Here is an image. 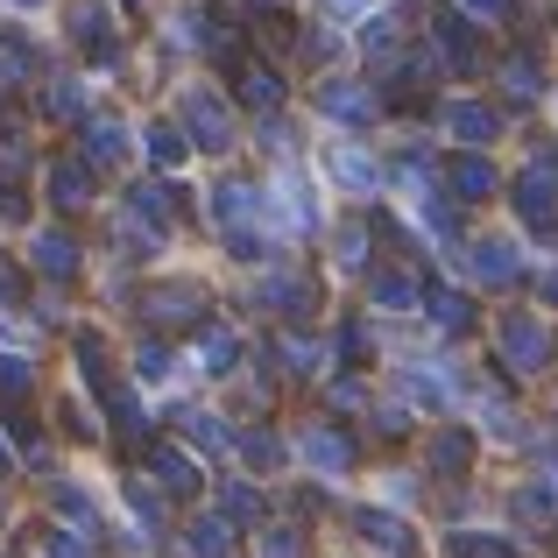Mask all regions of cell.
Here are the masks:
<instances>
[{
	"instance_id": "46",
	"label": "cell",
	"mask_w": 558,
	"mask_h": 558,
	"mask_svg": "<svg viewBox=\"0 0 558 558\" xmlns=\"http://www.w3.org/2000/svg\"><path fill=\"white\" fill-rule=\"evenodd\" d=\"M22 213H28V198H14V191L0 184V219H22Z\"/></svg>"
},
{
	"instance_id": "35",
	"label": "cell",
	"mask_w": 558,
	"mask_h": 558,
	"mask_svg": "<svg viewBox=\"0 0 558 558\" xmlns=\"http://www.w3.org/2000/svg\"><path fill=\"white\" fill-rule=\"evenodd\" d=\"M219 509H227L233 523H255V517H262V495H255V488H241V481H233V488H219Z\"/></svg>"
},
{
	"instance_id": "14",
	"label": "cell",
	"mask_w": 558,
	"mask_h": 558,
	"mask_svg": "<svg viewBox=\"0 0 558 558\" xmlns=\"http://www.w3.org/2000/svg\"><path fill=\"white\" fill-rule=\"evenodd\" d=\"M368 298L381 304V312H410V304H424V290H417V276H410V269H375L368 276Z\"/></svg>"
},
{
	"instance_id": "1",
	"label": "cell",
	"mask_w": 558,
	"mask_h": 558,
	"mask_svg": "<svg viewBox=\"0 0 558 558\" xmlns=\"http://www.w3.org/2000/svg\"><path fill=\"white\" fill-rule=\"evenodd\" d=\"M495 347H502V361H509L517 375H537V368L551 361V332L537 326L531 312H509L502 326H495Z\"/></svg>"
},
{
	"instance_id": "9",
	"label": "cell",
	"mask_w": 558,
	"mask_h": 558,
	"mask_svg": "<svg viewBox=\"0 0 558 558\" xmlns=\"http://www.w3.org/2000/svg\"><path fill=\"white\" fill-rule=\"evenodd\" d=\"M517 205H523V219H531V227H545L551 205H558V163H531V170H523Z\"/></svg>"
},
{
	"instance_id": "33",
	"label": "cell",
	"mask_w": 558,
	"mask_h": 558,
	"mask_svg": "<svg viewBox=\"0 0 558 558\" xmlns=\"http://www.w3.org/2000/svg\"><path fill=\"white\" fill-rule=\"evenodd\" d=\"M502 93H509V99H537V64H531L523 50L502 64Z\"/></svg>"
},
{
	"instance_id": "4",
	"label": "cell",
	"mask_w": 558,
	"mask_h": 558,
	"mask_svg": "<svg viewBox=\"0 0 558 558\" xmlns=\"http://www.w3.org/2000/svg\"><path fill=\"white\" fill-rule=\"evenodd\" d=\"M184 128H191V142L198 149H233V121H227V107H219L213 93H184Z\"/></svg>"
},
{
	"instance_id": "23",
	"label": "cell",
	"mask_w": 558,
	"mask_h": 558,
	"mask_svg": "<svg viewBox=\"0 0 558 558\" xmlns=\"http://www.w3.org/2000/svg\"><path fill=\"white\" fill-rule=\"evenodd\" d=\"M71 36H78L85 50L107 57V50H113V22H107V8H93V0H85V8H71Z\"/></svg>"
},
{
	"instance_id": "36",
	"label": "cell",
	"mask_w": 558,
	"mask_h": 558,
	"mask_svg": "<svg viewBox=\"0 0 558 558\" xmlns=\"http://www.w3.org/2000/svg\"><path fill=\"white\" fill-rule=\"evenodd\" d=\"M241 452H247V466H283V438L276 432H247Z\"/></svg>"
},
{
	"instance_id": "40",
	"label": "cell",
	"mask_w": 558,
	"mask_h": 558,
	"mask_svg": "<svg viewBox=\"0 0 558 558\" xmlns=\"http://www.w3.org/2000/svg\"><path fill=\"white\" fill-rule=\"evenodd\" d=\"M22 71H36V50L28 43H0V78H22Z\"/></svg>"
},
{
	"instance_id": "24",
	"label": "cell",
	"mask_w": 558,
	"mask_h": 558,
	"mask_svg": "<svg viewBox=\"0 0 558 558\" xmlns=\"http://www.w3.org/2000/svg\"><path fill=\"white\" fill-rule=\"evenodd\" d=\"M424 312H432L438 332H466V326H474V304H466L460 290H432V298H424Z\"/></svg>"
},
{
	"instance_id": "29",
	"label": "cell",
	"mask_w": 558,
	"mask_h": 558,
	"mask_svg": "<svg viewBox=\"0 0 558 558\" xmlns=\"http://www.w3.org/2000/svg\"><path fill=\"white\" fill-rule=\"evenodd\" d=\"M178 424H184V438L191 446H205V452H227L233 438H227V424L219 417H205V410H178Z\"/></svg>"
},
{
	"instance_id": "45",
	"label": "cell",
	"mask_w": 558,
	"mask_h": 558,
	"mask_svg": "<svg viewBox=\"0 0 558 558\" xmlns=\"http://www.w3.org/2000/svg\"><path fill=\"white\" fill-rule=\"evenodd\" d=\"M262 558H298V531H269L262 537Z\"/></svg>"
},
{
	"instance_id": "48",
	"label": "cell",
	"mask_w": 558,
	"mask_h": 558,
	"mask_svg": "<svg viewBox=\"0 0 558 558\" xmlns=\"http://www.w3.org/2000/svg\"><path fill=\"white\" fill-rule=\"evenodd\" d=\"M332 14H368V0H326Z\"/></svg>"
},
{
	"instance_id": "34",
	"label": "cell",
	"mask_w": 558,
	"mask_h": 558,
	"mask_svg": "<svg viewBox=\"0 0 558 558\" xmlns=\"http://www.w3.org/2000/svg\"><path fill=\"white\" fill-rule=\"evenodd\" d=\"M50 113L57 121H78L85 113V85L78 78H50Z\"/></svg>"
},
{
	"instance_id": "44",
	"label": "cell",
	"mask_w": 558,
	"mask_h": 558,
	"mask_svg": "<svg viewBox=\"0 0 558 558\" xmlns=\"http://www.w3.org/2000/svg\"><path fill=\"white\" fill-rule=\"evenodd\" d=\"M340 262H347V269H361V262H368V233H361V227L340 233Z\"/></svg>"
},
{
	"instance_id": "28",
	"label": "cell",
	"mask_w": 558,
	"mask_h": 558,
	"mask_svg": "<svg viewBox=\"0 0 558 558\" xmlns=\"http://www.w3.org/2000/svg\"><path fill=\"white\" fill-rule=\"evenodd\" d=\"M36 389V361H22V354H0V403H22V396Z\"/></svg>"
},
{
	"instance_id": "37",
	"label": "cell",
	"mask_w": 558,
	"mask_h": 558,
	"mask_svg": "<svg viewBox=\"0 0 558 558\" xmlns=\"http://www.w3.org/2000/svg\"><path fill=\"white\" fill-rule=\"evenodd\" d=\"M149 156H156L163 170H178V163H184V135H178V128H149Z\"/></svg>"
},
{
	"instance_id": "43",
	"label": "cell",
	"mask_w": 558,
	"mask_h": 558,
	"mask_svg": "<svg viewBox=\"0 0 558 558\" xmlns=\"http://www.w3.org/2000/svg\"><path fill=\"white\" fill-rule=\"evenodd\" d=\"M517 517H523V523H545V517H551V495H545V488H523V495H517Z\"/></svg>"
},
{
	"instance_id": "20",
	"label": "cell",
	"mask_w": 558,
	"mask_h": 558,
	"mask_svg": "<svg viewBox=\"0 0 558 558\" xmlns=\"http://www.w3.org/2000/svg\"><path fill=\"white\" fill-rule=\"evenodd\" d=\"M184 551L191 558H227L233 551V517H198L191 537H184Z\"/></svg>"
},
{
	"instance_id": "7",
	"label": "cell",
	"mask_w": 558,
	"mask_h": 558,
	"mask_svg": "<svg viewBox=\"0 0 558 558\" xmlns=\"http://www.w3.org/2000/svg\"><path fill=\"white\" fill-rule=\"evenodd\" d=\"M446 184H452V198H460V205H481V198H495V163L481 149H466V156H452V163H446Z\"/></svg>"
},
{
	"instance_id": "25",
	"label": "cell",
	"mask_w": 558,
	"mask_h": 558,
	"mask_svg": "<svg viewBox=\"0 0 558 558\" xmlns=\"http://www.w3.org/2000/svg\"><path fill=\"white\" fill-rule=\"evenodd\" d=\"M241 99L255 113H276V107H283V78H276V71H262V64H247L241 71Z\"/></svg>"
},
{
	"instance_id": "42",
	"label": "cell",
	"mask_w": 558,
	"mask_h": 558,
	"mask_svg": "<svg viewBox=\"0 0 558 558\" xmlns=\"http://www.w3.org/2000/svg\"><path fill=\"white\" fill-rule=\"evenodd\" d=\"M57 509H64L71 523H85V531H93V523H99V517H93V502H85L78 488H57Z\"/></svg>"
},
{
	"instance_id": "51",
	"label": "cell",
	"mask_w": 558,
	"mask_h": 558,
	"mask_svg": "<svg viewBox=\"0 0 558 558\" xmlns=\"http://www.w3.org/2000/svg\"><path fill=\"white\" fill-rule=\"evenodd\" d=\"M14 8H43V0H14Z\"/></svg>"
},
{
	"instance_id": "32",
	"label": "cell",
	"mask_w": 558,
	"mask_h": 558,
	"mask_svg": "<svg viewBox=\"0 0 558 558\" xmlns=\"http://www.w3.org/2000/svg\"><path fill=\"white\" fill-rule=\"evenodd\" d=\"M283 368L318 375V368H326V347H318V340H304V332H290V340H283Z\"/></svg>"
},
{
	"instance_id": "26",
	"label": "cell",
	"mask_w": 558,
	"mask_h": 558,
	"mask_svg": "<svg viewBox=\"0 0 558 558\" xmlns=\"http://www.w3.org/2000/svg\"><path fill=\"white\" fill-rule=\"evenodd\" d=\"M128 213H142L149 227H163V219L178 213V191H170V184H135V191H128Z\"/></svg>"
},
{
	"instance_id": "39",
	"label": "cell",
	"mask_w": 558,
	"mask_h": 558,
	"mask_svg": "<svg viewBox=\"0 0 558 558\" xmlns=\"http://www.w3.org/2000/svg\"><path fill=\"white\" fill-rule=\"evenodd\" d=\"M135 375H142V381H163V375H170V347H163V340H149V347L135 354Z\"/></svg>"
},
{
	"instance_id": "6",
	"label": "cell",
	"mask_w": 558,
	"mask_h": 558,
	"mask_svg": "<svg viewBox=\"0 0 558 558\" xmlns=\"http://www.w3.org/2000/svg\"><path fill=\"white\" fill-rule=\"evenodd\" d=\"M326 170H332V184H340V191H375L381 184V163L361 149V142H332V149H326Z\"/></svg>"
},
{
	"instance_id": "38",
	"label": "cell",
	"mask_w": 558,
	"mask_h": 558,
	"mask_svg": "<svg viewBox=\"0 0 558 558\" xmlns=\"http://www.w3.org/2000/svg\"><path fill=\"white\" fill-rule=\"evenodd\" d=\"M22 163H28V142H22V128H0V178H14Z\"/></svg>"
},
{
	"instance_id": "12",
	"label": "cell",
	"mask_w": 558,
	"mask_h": 558,
	"mask_svg": "<svg viewBox=\"0 0 558 558\" xmlns=\"http://www.w3.org/2000/svg\"><path fill=\"white\" fill-rule=\"evenodd\" d=\"M28 255H36V269L50 276V283H71V276H78V241H71V233H36Z\"/></svg>"
},
{
	"instance_id": "22",
	"label": "cell",
	"mask_w": 558,
	"mask_h": 558,
	"mask_svg": "<svg viewBox=\"0 0 558 558\" xmlns=\"http://www.w3.org/2000/svg\"><path fill=\"white\" fill-rule=\"evenodd\" d=\"M276 205H283L290 233H312L318 227V205H312V191H304V178H283V184H276Z\"/></svg>"
},
{
	"instance_id": "8",
	"label": "cell",
	"mask_w": 558,
	"mask_h": 558,
	"mask_svg": "<svg viewBox=\"0 0 558 558\" xmlns=\"http://www.w3.org/2000/svg\"><path fill=\"white\" fill-rule=\"evenodd\" d=\"M304 460H312L318 474H347V466H354V438H347L340 424H312V432H304Z\"/></svg>"
},
{
	"instance_id": "27",
	"label": "cell",
	"mask_w": 558,
	"mask_h": 558,
	"mask_svg": "<svg viewBox=\"0 0 558 558\" xmlns=\"http://www.w3.org/2000/svg\"><path fill=\"white\" fill-rule=\"evenodd\" d=\"M432 466L438 474H466V466H474V438L466 432H438L432 438Z\"/></svg>"
},
{
	"instance_id": "17",
	"label": "cell",
	"mask_w": 558,
	"mask_h": 558,
	"mask_svg": "<svg viewBox=\"0 0 558 558\" xmlns=\"http://www.w3.org/2000/svg\"><path fill=\"white\" fill-rule=\"evenodd\" d=\"M466 262H474L481 283H517V269H523L509 241H474V255H466Z\"/></svg>"
},
{
	"instance_id": "47",
	"label": "cell",
	"mask_w": 558,
	"mask_h": 558,
	"mask_svg": "<svg viewBox=\"0 0 558 558\" xmlns=\"http://www.w3.org/2000/svg\"><path fill=\"white\" fill-rule=\"evenodd\" d=\"M14 290H22V283H14V269L0 262V304H14Z\"/></svg>"
},
{
	"instance_id": "3",
	"label": "cell",
	"mask_w": 558,
	"mask_h": 558,
	"mask_svg": "<svg viewBox=\"0 0 558 558\" xmlns=\"http://www.w3.org/2000/svg\"><path fill=\"white\" fill-rule=\"evenodd\" d=\"M318 113H332V121H347V128H368L381 113V99L368 85H354V78H326L318 85Z\"/></svg>"
},
{
	"instance_id": "15",
	"label": "cell",
	"mask_w": 558,
	"mask_h": 558,
	"mask_svg": "<svg viewBox=\"0 0 558 558\" xmlns=\"http://www.w3.org/2000/svg\"><path fill=\"white\" fill-rule=\"evenodd\" d=\"M85 163H99V170H113V163H128V135H121V121H85Z\"/></svg>"
},
{
	"instance_id": "13",
	"label": "cell",
	"mask_w": 558,
	"mask_h": 558,
	"mask_svg": "<svg viewBox=\"0 0 558 558\" xmlns=\"http://www.w3.org/2000/svg\"><path fill=\"white\" fill-rule=\"evenodd\" d=\"M262 205H269V198H262V191H255V184H241V178H233V184H219V191H213V219H219V227H247V219H255V213H262Z\"/></svg>"
},
{
	"instance_id": "2",
	"label": "cell",
	"mask_w": 558,
	"mask_h": 558,
	"mask_svg": "<svg viewBox=\"0 0 558 558\" xmlns=\"http://www.w3.org/2000/svg\"><path fill=\"white\" fill-rule=\"evenodd\" d=\"M142 318H149V326H198L205 318V290L198 283H163V290L142 298Z\"/></svg>"
},
{
	"instance_id": "10",
	"label": "cell",
	"mask_w": 558,
	"mask_h": 558,
	"mask_svg": "<svg viewBox=\"0 0 558 558\" xmlns=\"http://www.w3.org/2000/svg\"><path fill=\"white\" fill-rule=\"evenodd\" d=\"M432 36H438V50H446V71H474L481 64V43H474V28H466V14H438Z\"/></svg>"
},
{
	"instance_id": "50",
	"label": "cell",
	"mask_w": 558,
	"mask_h": 558,
	"mask_svg": "<svg viewBox=\"0 0 558 558\" xmlns=\"http://www.w3.org/2000/svg\"><path fill=\"white\" fill-rule=\"evenodd\" d=\"M537 290H545V304H558V269H545V283H537Z\"/></svg>"
},
{
	"instance_id": "19",
	"label": "cell",
	"mask_w": 558,
	"mask_h": 558,
	"mask_svg": "<svg viewBox=\"0 0 558 558\" xmlns=\"http://www.w3.org/2000/svg\"><path fill=\"white\" fill-rule=\"evenodd\" d=\"M354 523H361V537H368V545H381L389 558H410V531L389 517V509H361Z\"/></svg>"
},
{
	"instance_id": "41",
	"label": "cell",
	"mask_w": 558,
	"mask_h": 558,
	"mask_svg": "<svg viewBox=\"0 0 558 558\" xmlns=\"http://www.w3.org/2000/svg\"><path fill=\"white\" fill-rule=\"evenodd\" d=\"M128 502H135V517H142V523H163V495H156V488L128 481Z\"/></svg>"
},
{
	"instance_id": "16",
	"label": "cell",
	"mask_w": 558,
	"mask_h": 558,
	"mask_svg": "<svg viewBox=\"0 0 558 558\" xmlns=\"http://www.w3.org/2000/svg\"><path fill=\"white\" fill-rule=\"evenodd\" d=\"M149 474L163 481L170 495H198V466H191L178 446H149Z\"/></svg>"
},
{
	"instance_id": "5",
	"label": "cell",
	"mask_w": 558,
	"mask_h": 558,
	"mask_svg": "<svg viewBox=\"0 0 558 558\" xmlns=\"http://www.w3.org/2000/svg\"><path fill=\"white\" fill-rule=\"evenodd\" d=\"M446 135L466 142V149H488V142L502 135V113L481 107V99H452V107H446Z\"/></svg>"
},
{
	"instance_id": "30",
	"label": "cell",
	"mask_w": 558,
	"mask_h": 558,
	"mask_svg": "<svg viewBox=\"0 0 558 558\" xmlns=\"http://www.w3.org/2000/svg\"><path fill=\"white\" fill-rule=\"evenodd\" d=\"M78 375L93 381L99 396L113 389V375H107V347H99V332H78Z\"/></svg>"
},
{
	"instance_id": "49",
	"label": "cell",
	"mask_w": 558,
	"mask_h": 558,
	"mask_svg": "<svg viewBox=\"0 0 558 558\" xmlns=\"http://www.w3.org/2000/svg\"><path fill=\"white\" fill-rule=\"evenodd\" d=\"M466 8H474V14H502L509 0H466Z\"/></svg>"
},
{
	"instance_id": "18",
	"label": "cell",
	"mask_w": 558,
	"mask_h": 558,
	"mask_svg": "<svg viewBox=\"0 0 558 558\" xmlns=\"http://www.w3.org/2000/svg\"><path fill=\"white\" fill-rule=\"evenodd\" d=\"M255 304L262 312H304V304H312V283H298V276H262Z\"/></svg>"
},
{
	"instance_id": "52",
	"label": "cell",
	"mask_w": 558,
	"mask_h": 558,
	"mask_svg": "<svg viewBox=\"0 0 558 558\" xmlns=\"http://www.w3.org/2000/svg\"><path fill=\"white\" fill-rule=\"evenodd\" d=\"M0 466H8V446H0Z\"/></svg>"
},
{
	"instance_id": "11",
	"label": "cell",
	"mask_w": 558,
	"mask_h": 558,
	"mask_svg": "<svg viewBox=\"0 0 558 558\" xmlns=\"http://www.w3.org/2000/svg\"><path fill=\"white\" fill-rule=\"evenodd\" d=\"M50 198H57V213H78V205L93 198V163H85V156L50 163Z\"/></svg>"
},
{
	"instance_id": "31",
	"label": "cell",
	"mask_w": 558,
	"mask_h": 558,
	"mask_svg": "<svg viewBox=\"0 0 558 558\" xmlns=\"http://www.w3.org/2000/svg\"><path fill=\"white\" fill-rule=\"evenodd\" d=\"M446 551H452V558H517V551L502 545V537H481V531H452V537H446Z\"/></svg>"
},
{
	"instance_id": "21",
	"label": "cell",
	"mask_w": 558,
	"mask_h": 558,
	"mask_svg": "<svg viewBox=\"0 0 558 558\" xmlns=\"http://www.w3.org/2000/svg\"><path fill=\"white\" fill-rule=\"evenodd\" d=\"M233 361H241V340H233L227 326H205L198 332V368L205 375H233Z\"/></svg>"
}]
</instances>
